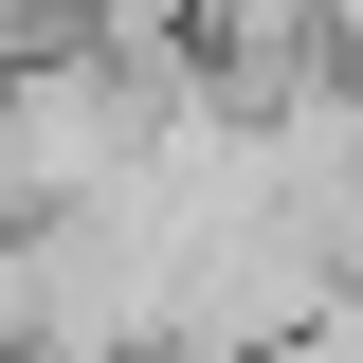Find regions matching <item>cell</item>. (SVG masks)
I'll use <instances>...</instances> for the list:
<instances>
[{
    "instance_id": "obj_1",
    "label": "cell",
    "mask_w": 363,
    "mask_h": 363,
    "mask_svg": "<svg viewBox=\"0 0 363 363\" xmlns=\"http://www.w3.org/2000/svg\"><path fill=\"white\" fill-rule=\"evenodd\" d=\"M164 109H182V73H145V55H109V37L18 55V73H0V236H37V218H73V200H109V182H145Z\"/></svg>"
},
{
    "instance_id": "obj_4",
    "label": "cell",
    "mask_w": 363,
    "mask_h": 363,
    "mask_svg": "<svg viewBox=\"0 0 363 363\" xmlns=\"http://www.w3.org/2000/svg\"><path fill=\"white\" fill-rule=\"evenodd\" d=\"M55 37H91V0H0V73H18V55H55Z\"/></svg>"
},
{
    "instance_id": "obj_2",
    "label": "cell",
    "mask_w": 363,
    "mask_h": 363,
    "mask_svg": "<svg viewBox=\"0 0 363 363\" xmlns=\"http://www.w3.org/2000/svg\"><path fill=\"white\" fill-rule=\"evenodd\" d=\"M309 91H345V0H218L182 55V109H218V128H291Z\"/></svg>"
},
{
    "instance_id": "obj_5",
    "label": "cell",
    "mask_w": 363,
    "mask_h": 363,
    "mask_svg": "<svg viewBox=\"0 0 363 363\" xmlns=\"http://www.w3.org/2000/svg\"><path fill=\"white\" fill-rule=\"evenodd\" d=\"M37 363H128V345H37Z\"/></svg>"
},
{
    "instance_id": "obj_3",
    "label": "cell",
    "mask_w": 363,
    "mask_h": 363,
    "mask_svg": "<svg viewBox=\"0 0 363 363\" xmlns=\"http://www.w3.org/2000/svg\"><path fill=\"white\" fill-rule=\"evenodd\" d=\"M200 18H218V0H91V37L145 55V73H182V55H200Z\"/></svg>"
}]
</instances>
